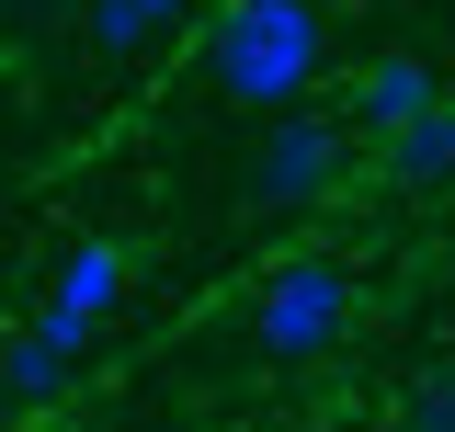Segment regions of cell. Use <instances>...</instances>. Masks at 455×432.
Listing matches in <instances>:
<instances>
[{"label": "cell", "mask_w": 455, "mask_h": 432, "mask_svg": "<svg viewBox=\"0 0 455 432\" xmlns=\"http://www.w3.org/2000/svg\"><path fill=\"white\" fill-rule=\"evenodd\" d=\"M410 432H455V376H421L410 387V410H398Z\"/></svg>", "instance_id": "9c48e42d"}, {"label": "cell", "mask_w": 455, "mask_h": 432, "mask_svg": "<svg viewBox=\"0 0 455 432\" xmlns=\"http://www.w3.org/2000/svg\"><path fill=\"white\" fill-rule=\"evenodd\" d=\"M80 353H92V319H68V308H46L35 330H12L0 341V398L35 421L46 398H68V376H80Z\"/></svg>", "instance_id": "277c9868"}, {"label": "cell", "mask_w": 455, "mask_h": 432, "mask_svg": "<svg viewBox=\"0 0 455 432\" xmlns=\"http://www.w3.org/2000/svg\"><path fill=\"white\" fill-rule=\"evenodd\" d=\"M341 330H353V273H341V262L296 251V262L262 273V296H251V341H262L274 364H319Z\"/></svg>", "instance_id": "7a4b0ae2"}, {"label": "cell", "mask_w": 455, "mask_h": 432, "mask_svg": "<svg viewBox=\"0 0 455 432\" xmlns=\"http://www.w3.org/2000/svg\"><path fill=\"white\" fill-rule=\"evenodd\" d=\"M444 103V80H433V57H364V68H353V125H364V137H376V148H387L398 125H421V114Z\"/></svg>", "instance_id": "5b68a950"}, {"label": "cell", "mask_w": 455, "mask_h": 432, "mask_svg": "<svg viewBox=\"0 0 455 432\" xmlns=\"http://www.w3.org/2000/svg\"><path fill=\"white\" fill-rule=\"evenodd\" d=\"M182 12H205V0H92V46H103V57H137V46H160Z\"/></svg>", "instance_id": "ba28073f"}, {"label": "cell", "mask_w": 455, "mask_h": 432, "mask_svg": "<svg viewBox=\"0 0 455 432\" xmlns=\"http://www.w3.org/2000/svg\"><path fill=\"white\" fill-rule=\"evenodd\" d=\"M341 160H353V137H341L331 114L296 103V114L262 125V148H251V194H262L274 216H296V205H319V194L341 182Z\"/></svg>", "instance_id": "3957f363"}, {"label": "cell", "mask_w": 455, "mask_h": 432, "mask_svg": "<svg viewBox=\"0 0 455 432\" xmlns=\"http://www.w3.org/2000/svg\"><path fill=\"white\" fill-rule=\"evenodd\" d=\"M125 284H137V251H125V239H68V262H57V296H46V308H68V319L103 330L114 308H125Z\"/></svg>", "instance_id": "8992f818"}, {"label": "cell", "mask_w": 455, "mask_h": 432, "mask_svg": "<svg viewBox=\"0 0 455 432\" xmlns=\"http://www.w3.org/2000/svg\"><path fill=\"white\" fill-rule=\"evenodd\" d=\"M319 57H331L319 0H217L205 12V80L228 103H251L262 125L319 92Z\"/></svg>", "instance_id": "6da1fadb"}, {"label": "cell", "mask_w": 455, "mask_h": 432, "mask_svg": "<svg viewBox=\"0 0 455 432\" xmlns=\"http://www.w3.org/2000/svg\"><path fill=\"white\" fill-rule=\"evenodd\" d=\"M387 171L410 182V194H433V182H455V92H444L433 114H421V125H398V137H387Z\"/></svg>", "instance_id": "52a82bcc"}, {"label": "cell", "mask_w": 455, "mask_h": 432, "mask_svg": "<svg viewBox=\"0 0 455 432\" xmlns=\"http://www.w3.org/2000/svg\"><path fill=\"white\" fill-rule=\"evenodd\" d=\"M12 432H46V421H12Z\"/></svg>", "instance_id": "30bf717a"}]
</instances>
